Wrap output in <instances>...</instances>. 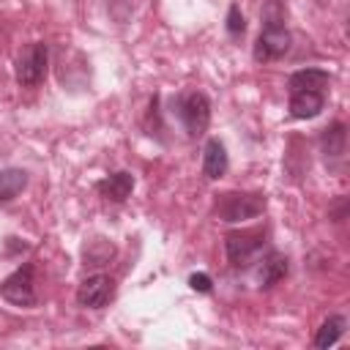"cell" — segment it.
Masks as SVG:
<instances>
[{"label": "cell", "instance_id": "obj_1", "mask_svg": "<svg viewBox=\"0 0 350 350\" xmlns=\"http://www.w3.org/2000/svg\"><path fill=\"white\" fill-rule=\"evenodd\" d=\"M265 211V197L262 194H221L216 200V213L221 221H243V219H254Z\"/></svg>", "mask_w": 350, "mask_h": 350}, {"label": "cell", "instance_id": "obj_2", "mask_svg": "<svg viewBox=\"0 0 350 350\" xmlns=\"http://www.w3.org/2000/svg\"><path fill=\"white\" fill-rule=\"evenodd\" d=\"M46 63H49L46 44H41V41L27 44L16 57V82L25 88L38 85L46 77Z\"/></svg>", "mask_w": 350, "mask_h": 350}, {"label": "cell", "instance_id": "obj_3", "mask_svg": "<svg viewBox=\"0 0 350 350\" xmlns=\"http://www.w3.org/2000/svg\"><path fill=\"white\" fill-rule=\"evenodd\" d=\"M262 238H265L262 230H235V232H230L227 241H224L230 262H232L235 268L249 265V262L257 257V252L262 249Z\"/></svg>", "mask_w": 350, "mask_h": 350}, {"label": "cell", "instance_id": "obj_4", "mask_svg": "<svg viewBox=\"0 0 350 350\" xmlns=\"http://www.w3.org/2000/svg\"><path fill=\"white\" fill-rule=\"evenodd\" d=\"M178 115L189 131V137H200L205 134L208 129V120H211V104L202 93H186L180 96L178 101Z\"/></svg>", "mask_w": 350, "mask_h": 350}, {"label": "cell", "instance_id": "obj_5", "mask_svg": "<svg viewBox=\"0 0 350 350\" xmlns=\"http://www.w3.org/2000/svg\"><path fill=\"white\" fill-rule=\"evenodd\" d=\"M0 295L14 306H33L36 304V284H33V265L16 268L11 276L3 279Z\"/></svg>", "mask_w": 350, "mask_h": 350}, {"label": "cell", "instance_id": "obj_6", "mask_svg": "<svg viewBox=\"0 0 350 350\" xmlns=\"http://www.w3.org/2000/svg\"><path fill=\"white\" fill-rule=\"evenodd\" d=\"M290 49V33L284 25H265L254 44V60H279Z\"/></svg>", "mask_w": 350, "mask_h": 350}, {"label": "cell", "instance_id": "obj_7", "mask_svg": "<svg viewBox=\"0 0 350 350\" xmlns=\"http://www.w3.org/2000/svg\"><path fill=\"white\" fill-rule=\"evenodd\" d=\"M115 295V282L107 273H93L88 276L79 290H77V301L85 309H101L104 304H109V298Z\"/></svg>", "mask_w": 350, "mask_h": 350}, {"label": "cell", "instance_id": "obj_8", "mask_svg": "<svg viewBox=\"0 0 350 350\" xmlns=\"http://www.w3.org/2000/svg\"><path fill=\"white\" fill-rule=\"evenodd\" d=\"M325 98L320 90H295L290 93V115L293 118H314L320 115Z\"/></svg>", "mask_w": 350, "mask_h": 350}, {"label": "cell", "instance_id": "obj_9", "mask_svg": "<svg viewBox=\"0 0 350 350\" xmlns=\"http://www.w3.org/2000/svg\"><path fill=\"white\" fill-rule=\"evenodd\" d=\"M96 189H98L101 197H107L112 202H123L131 194V189H134V175H129V172H112L109 178L98 180Z\"/></svg>", "mask_w": 350, "mask_h": 350}, {"label": "cell", "instance_id": "obj_10", "mask_svg": "<svg viewBox=\"0 0 350 350\" xmlns=\"http://www.w3.org/2000/svg\"><path fill=\"white\" fill-rule=\"evenodd\" d=\"M202 172L205 178L216 180L227 172V150L219 139H208L205 142V150H202Z\"/></svg>", "mask_w": 350, "mask_h": 350}, {"label": "cell", "instance_id": "obj_11", "mask_svg": "<svg viewBox=\"0 0 350 350\" xmlns=\"http://www.w3.org/2000/svg\"><path fill=\"white\" fill-rule=\"evenodd\" d=\"M325 85H328V71H323V68H301L287 82L290 93H295V90H320L323 93Z\"/></svg>", "mask_w": 350, "mask_h": 350}, {"label": "cell", "instance_id": "obj_12", "mask_svg": "<svg viewBox=\"0 0 350 350\" xmlns=\"http://www.w3.org/2000/svg\"><path fill=\"white\" fill-rule=\"evenodd\" d=\"M284 276H287V257H282L279 252H271L260 265V287L268 290Z\"/></svg>", "mask_w": 350, "mask_h": 350}, {"label": "cell", "instance_id": "obj_13", "mask_svg": "<svg viewBox=\"0 0 350 350\" xmlns=\"http://www.w3.org/2000/svg\"><path fill=\"white\" fill-rule=\"evenodd\" d=\"M25 186H27V172L25 170H16V167L0 170V202L14 200L16 194H22Z\"/></svg>", "mask_w": 350, "mask_h": 350}, {"label": "cell", "instance_id": "obj_14", "mask_svg": "<svg viewBox=\"0 0 350 350\" xmlns=\"http://www.w3.org/2000/svg\"><path fill=\"white\" fill-rule=\"evenodd\" d=\"M345 325H347V320H345L342 314L328 317V320H325V323L317 328L314 345H317V347H331V345H336V342H339V336L345 334Z\"/></svg>", "mask_w": 350, "mask_h": 350}, {"label": "cell", "instance_id": "obj_15", "mask_svg": "<svg viewBox=\"0 0 350 350\" xmlns=\"http://www.w3.org/2000/svg\"><path fill=\"white\" fill-rule=\"evenodd\" d=\"M323 145H325V156H342L345 153V126L336 123V126L325 129Z\"/></svg>", "mask_w": 350, "mask_h": 350}, {"label": "cell", "instance_id": "obj_16", "mask_svg": "<svg viewBox=\"0 0 350 350\" xmlns=\"http://www.w3.org/2000/svg\"><path fill=\"white\" fill-rule=\"evenodd\" d=\"M243 14H241V8L238 5H230V14H227V30L232 33V36H241L243 33Z\"/></svg>", "mask_w": 350, "mask_h": 350}, {"label": "cell", "instance_id": "obj_17", "mask_svg": "<svg viewBox=\"0 0 350 350\" xmlns=\"http://www.w3.org/2000/svg\"><path fill=\"white\" fill-rule=\"evenodd\" d=\"M189 287L197 293H211V276L208 273H191L189 276Z\"/></svg>", "mask_w": 350, "mask_h": 350}]
</instances>
